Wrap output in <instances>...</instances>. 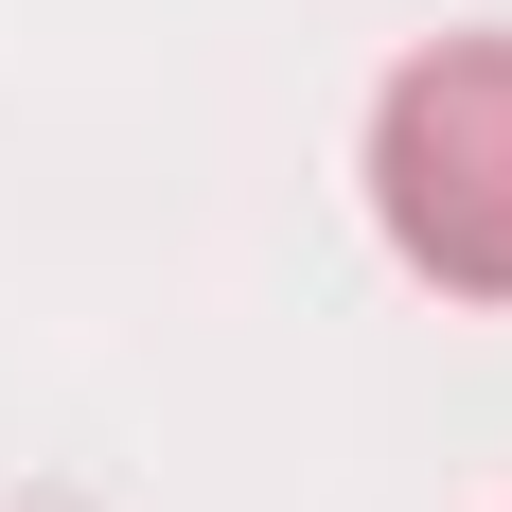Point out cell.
I'll return each mask as SVG.
<instances>
[{
  "label": "cell",
  "instance_id": "cell-1",
  "mask_svg": "<svg viewBox=\"0 0 512 512\" xmlns=\"http://www.w3.org/2000/svg\"><path fill=\"white\" fill-rule=\"evenodd\" d=\"M371 230L442 301H512V36H442L371 89Z\"/></svg>",
  "mask_w": 512,
  "mask_h": 512
}]
</instances>
